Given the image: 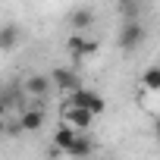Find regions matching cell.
I'll return each instance as SVG.
<instances>
[{"label": "cell", "mask_w": 160, "mask_h": 160, "mask_svg": "<svg viewBox=\"0 0 160 160\" xmlns=\"http://www.w3.org/2000/svg\"><path fill=\"white\" fill-rule=\"evenodd\" d=\"M69 104L88 110L91 116H101V113L107 110V101H104L98 91H91V88H78V91H72V94H69Z\"/></svg>", "instance_id": "1"}, {"label": "cell", "mask_w": 160, "mask_h": 160, "mask_svg": "<svg viewBox=\"0 0 160 160\" xmlns=\"http://www.w3.org/2000/svg\"><path fill=\"white\" fill-rule=\"evenodd\" d=\"M66 53H69L72 60L94 57V53H98V41H94V38H88L85 32H75V35H69V38H66Z\"/></svg>", "instance_id": "2"}, {"label": "cell", "mask_w": 160, "mask_h": 160, "mask_svg": "<svg viewBox=\"0 0 160 160\" xmlns=\"http://www.w3.org/2000/svg\"><path fill=\"white\" fill-rule=\"evenodd\" d=\"M144 25L138 22V19H126L122 22V28H119V47L122 50H135L141 41H144Z\"/></svg>", "instance_id": "3"}, {"label": "cell", "mask_w": 160, "mask_h": 160, "mask_svg": "<svg viewBox=\"0 0 160 160\" xmlns=\"http://www.w3.org/2000/svg\"><path fill=\"white\" fill-rule=\"evenodd\" d=\"M63 122H69V126H72V129H78V132H85V129H91L94 116H91L88 110H82V107L66 104V107H63Z\"/></svg>", "instance_id": "4"}, {"label": "cell", "mask_w": 160, "mask_h": 160, "mask_svg": "<svg viewBox=\"0 0 160 160\" xmlns=\"http://www.w3.org/2000/svg\"><path fill=\"white\" fill-rule=\"evenodd\" d=\"M50 82H53V91H78V88H82V85H78V78H75V72L72 69H53L50 72Z\"/></svg>", "instance_id": "5"}, {"label": "cell", "mask_w": 160, "mask_h": 160, "mask_svg": "<svg viewBox=\"0 0 160 160\" xmlns=\"http://www.w3.org/2000/svg\"><path fill=\"white\" fill-rule=\"evenodd\" d=\"M25 94H32V98H47L50 91H53V82H50V75H41V72H35V75H28L25 78Z\"/></svg>", "instance_id": "6"}, {"label": "cell", "mask_w": 160, "mask_h": 160, "mask_svg": "<svg viewBox=\"0 0 160 160\" xmlns=\"http://www.w3.org/2000/svg\"><path fill=\"white\" fill-rule=\"evenodd\" d=\"M78 135H82V132H78V129H72L69 122H60V126H57V132H53V148L66 154V151L72 148V141H75Z\"/></svg>", "instance_id": "7"}, {"label": "cell", "mask_w": 160, "mask_h": 160, "mask_svg": "<svg viewBox=\"0 0 160 160\" xmlns=\"http://www.w3.org/2000/svg\"><path fill=\"white\" fill-rule=\"evenodd\" d=\"M22 38V28L16 22H7V25H0V50H13Z\"/></svg>", "instance_id": "8"}, {"label": "cell", "mask_w": 160, "mask_h": 160, "mask_svg": "<svg viewBox=\"0 0 160 160\" xmlns=\"http://www.w3.org/2000/svg\"><path fill=\"white\" fill-rule=\"evenodd\" d=\"M66 157H72V160H85V157H91V138H88V135H78V138L72 141V148L66 151Z\"/></svg>", "instance_id": "9"}, {"label": "cell", "mask_w": 160, "mask_h": 160, "mask_svg": "<svg viewBox=\"0 0 160 160\" xmlns=\"http://www.w3.org/2000/svg\"><path fill=\"white\" fill-rule=\"evenodd\" d=\"M19 126H22L25 132H41V126H44V113H41V110H25L22 119H19Z\"/></svg>", "instance_id": "10"}, {"label": "cell", "mask_w": 160, "mask_h": 160, "mask_svg": "<svg viewBox=\"0 0 160 160\" xmlns=\"http://www.w3.org/2000/svg\"><path fill=\"white\" fill-rule=\"evenodd\" d=\"M69 22H72V28H75V32H85V28H91L94 13H91V10H85V7H78V10L69 16Z\"/></svg>", "instance_id": "11"}, {"label": "cell", "mask_w": 160, "mask_h": 160, "mask_svg": "<svg viewBox=\"0 0 160 160\" xmlns=\"http://www.w3.org/2000/svg\"><path fill=\"white\" fill-rule=\"evenodd\" d=\"M141 88L144 91H160V66H148L141 72Z\"/></svg>", "instance_id": "12"}, {"label": "cell", "mask_w": 160, "mask_h": 160, "mask_svg": "<svg viewBox=\"0 0 160 160\" xmlns=\"http://www.w3.org/2000/svg\"><path fill=\"white\" fill-rule=\"evenodd\" d=\"M116 7H119V10H129V13H132V10H135V0H116Z\"/></svg>", "instance_id": "13"}, {"label": "cell", "mask_w": 160, "mask_h": 160, "mask_svg": "<svg viewBox=\"0 0 160 160\" xmlns=\"http://www.w3.org/2000/svg\"><path fill=\"white\" fill-rule=\"evenodd\" d=\"M154 135H157V138H160V116H157V119H154Z\"/></svg>", "instance_id": "14"}, {"label": "cell", "mask_w": 160, "mask_h": 160, "mask_svg": "<svg viewBox=\"0 0 160 160\" xmlns=\"http://www.w3.org/2000/svg\"><path fill=\"white\" fill-rule=\"evenodd\" d=\"M3 113H7V104H3V98H0V119H3Z\"/></svg>", "instance_id": "15"}, {"label": "cell", "mask_w": 160, "mask_h": 160, "mask_svg": "<svg viewBox=\"0 0 160 160\" xmlns=\"http://www.w3.org/2000/svg\"><path fill=\"white\" fill-rule=\"evenodd\" d=\"M157 66H160V63H157Z\"/></svg>", "instance_id": "16"}]
</instances>
